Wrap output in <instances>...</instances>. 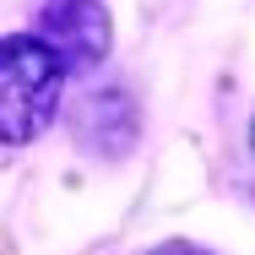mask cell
<instances>
[{
    "instance_id": "2",
    "label": "cell",
    "mask_w": 255,
    "mask_h": 255,
    "mask_svg": "<svg viewBox=\"0 0 255 255\" xmlns=\"http://www.w3.org/2000/svg\"><path fill=\"white\" fill-rule=\"evenodd\" d=\"M38 44L60 60V71H93L109 54V11L98 0H44Z\"/></svg>"
},
{
    "instance_id": "1",
    "label": "cell",
    "mask_w": 255,
    "mask_h": 255,
    "mask_svg": "<svg viewBox=\"0 0 255 255\" xmlns=\"http://www.w3.org/2000/svg\"><path fill=\"white\" fill-rule=\"evenodd\" d=\"M60 82H65L60 60L33 33L0 38V141L5 147L44 136V125L60 109Z\"/></svg>"
}]
</instances>
